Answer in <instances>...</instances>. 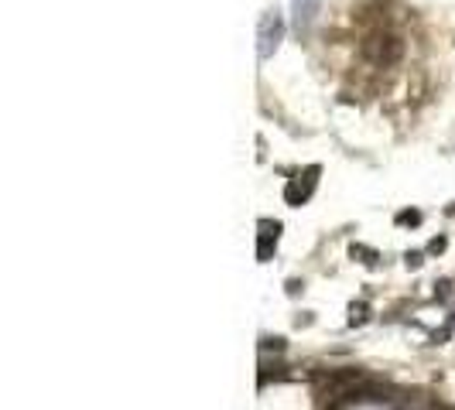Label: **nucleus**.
<instances>
[{"mask_svg": "<svg viewBox=\"0 0 455 410\" xmlns=\"http://www.w3.org/2000/svg\"><path fill=\"white\" fill-rule=\"evenodd\" d=\"M301 287H305V284H301V281H288V294H298Z\"/></svg>", "mask_w": 455, "mask_h": 410, "instance_id": "obj_11", "label": "nucleus"}, {"mask_svg": "<svg viewBox=\"0 0 455 410\" xmlns=\"http://www.w3.org/2000/svg\"><path fill=\"white\" fill-rule=\"evenodd\" d=\"M421 223V212L418 209H404V212H397V226H418Z\"/></svg>", "mask_w": 455, "mask_h": 410, "instance_id": "obj_8", "label": "nucleus"}, {"mask_svg": "<svg viewBox=\"0 0 455 410\" xmlns=\"http://www.w3.org/2000/svg\"><path fill=\"white\" fill-rule=\"evenodd\" d=\"M349 256H352V260H360V263H367V267H376V250H370V246L352 243V246H349Z\"/></svg>", "mask_w": 455, "mask_h": 410, "instance_id": "obj_7", "label": "nucleus"}, {"mask_svg": "<svg viewBox=\"0 0 455 410\" xmlns=\"http://www.w3.org/2000/svg\"><path fill=\"white\" fill-rule=\"evenodd\" d=\"M363 55L374 65H394V62H401L404 45L401 38H394V34H374L370 41H363Z\"/></svg>", "mask_w": 455, "mask_h": 410, "instance_id": "obj_3", "label": "nucleus"}, {"mask_svg": "<svg viewBox=\"0 0 455 410\" xmlns=\"http://www.w3.org/2000/svg\"><path fill=\"white\" fill-rule=\"evenodd\" d=\"M319 4L322 0H295V27L298 31H308L315 14H319Z\"/></svg>", "mask_w": 455, "mask_h": 410, "instance_id": "obj_5", "label": "nucleus"}, {"mask_svg": "<svg viewBox=\"0 0 455 410\" xmlns=\"http://www.w3.org/2000/svg\"><path fill=\"white\" fill-rule=\"evenodd\" d=\"M370 322V305L367 301H352L349 305V325L356 329V325H367Z\"/></svg>", "mask_w": 455, "mask_h": 410, "instance_id": "obj_6", "label": "nucleus"}, {"mask_svg": "<svg viewBox=\"0 0 455 410\" xmlns=\"http://www.w3.org/2000/svg\"><path fill=\"white\" fill-rule=\"evenodd\" d=\"M445 246H449V239H445V236H435V239L428 243V253L431 256H435V253H445Z\"/></svg>", "mask_w": 455, "mask_h": 410, "instance_id": "obj_10", "label": "nucleus"}, {"mask_svg": "<svg viewBox=\"0 0 455 410\" xmlns=\"http://www.w3.org/2000/svg\"><path fill=\"white\" fill-rule=\"evenodd\" d=\"M281 41H284V18H281V11H264V18L257 25V55L270 58L274 51L281 48Z\"/></svg>", "mask_w": 455, "mask_h": 410, "instance_id": "obj_1", "label": "nucleus"}, {"mask_svg": "<svg viewBox=\"0 0 455 410\" xmlns=\"http://www.w3.org/2000/svg\"><path fill=\"white\" fill-rule=\"evenodd\" d=\"M404 263H407L411 270H418V267L425 263V253H421V250H407V253H404Z\"/></svg>", "mask_w": 455, "mask_h": 410, "instance_id": "obj_9", "label": "nucleus"}, {"mask_svg": "<svg viewBox=\"0 0 455 410\" xmlns=\"http://www.w3.org/2000/svg\"><path fill=\"white\" fill-rule=\"evenodd\" d=\"M319 175H322L319 164H308V168L295 171V178H288V185H284V202L291 205V209H301V205L312 199V192L319 185Z\"/></svg>", "mask_w": 455, "mask_h": 410, "instance_id": "obj_2", "label": "nucleus"}, {"mask_svg": "<svg viewBox=\"0 0 455 410\" xmlns=\"http://www.w3.org/2000/svg\"><path fill=\"white\" fill-rule=\"evenodd\" d=\"M281 223L277 219H261L257 223V260L261 263H268L270 256H274V250H277V243H281Z\"/></svg>", "mask_w": 455, "mask_h": 410, "instance_id": "obj_4", "label": "nucleus"}]
</instances>
